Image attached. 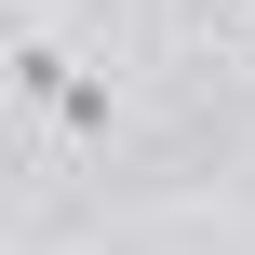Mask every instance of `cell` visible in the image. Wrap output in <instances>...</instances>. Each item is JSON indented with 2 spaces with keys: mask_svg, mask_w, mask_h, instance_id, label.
I'll list each match as a JSON object with an SVG mask.
<instances>
[{
  "mask_svg": "<svg viewBox=\"0 0 255 255\" xmlns=\"http://www.w3.org/2000/svg\"><path fill=\"white\" fill-rule=\"evenodd\" d=\"M40 121H54V134H67V148H108V134H121V81H108V67H67V81H54V108H40Z\"/></svg>",
  "mask_w": 255,
  "mask_h": 255,
  "instance_id": "obj_1",
  "label": "cell"
},
{
  "mask_svg": "<svg viewBox=\"0 0 255 255\" xmlns=\"http://www.w3.org/2000/svg\"><path fill=\"white\" fill-rule=\"evenodd\" d=\"M27 13H40V0H0V40H13V27H27Z\"/></svg>",
  "mask_w": 255,
  "mask_h": 255,
  "instance_id": "obj_4",
  "label": "cell"
},
{
  "mask_svg": "<svg viewBox=\"0 0 255 255\" xmlns=\"http://www.w3.org/2000/svg\"><path fill=\"white\" fill-rule=\"evenodd\" d=\"M202 13H215V27H255V0H202Z\"/></svg>",
  "mask_w": 255,
  "mask_h": 255,
  "instance_id": "obj_3",
  "label": "cell"
},
{
  "mask_svg": "<svg viewBox=\"0 0 255 255\" xmlns=\"http://www.w3.org/2000/svg\"><path fill=\"white\" fill-rule=\"evenodd\" d=\"M67 67H81V54H67V40H54L40 13H27V27L0 40V81H13V108H54V81H67Z\"/></svg>",
  "mask_w": 255,
  "mask_h": 255,
  "instance_id": "obj_2",
  "label": "cell"
}]
</instances>
